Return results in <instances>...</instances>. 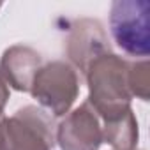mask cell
I'll return each mask as SVG.
<instances>
[{"instance_id": "cell-1", "label": "cell", "mask_w": 150, "mask_h": 150, "mask_svg": "<svg viewBox=\"0 0 150 150\" xmlns=\"http://www.w3.org/2000/svg\"><path fill=\"white\" fill-rule=\"evenodd\" d=\"M129 60L106 53L94 60L85 76L88 85V104L103 122L129 113L132 94L129 90Z\"/></svg>"}, {"instance_id": "cell-2", "label": "cell", "mask_w": 150, "mask_h": 150, "mask_svg": "<svg viewBox=\"0 0 150 150\" xmlns=\"http://www.w3.org/2000/svg\"><path fill=\"white\" fill-rule=\"evenodd\" d=\"M55 131L53 117L42 108H20L0 120V150H51Z\"/></svg>"}, {"instance_id": "cell-3", "label": "cell", "mask_w": 150, "mask_h": 150, "mask_svg": "<svg viewBox=\"0 0 150 150\" xmlns=\"http://www.w3.org/2000/svg\"><path fill=\"white\" fill-rule=\"evenodd\" d=\"M30 94L53 117H64L80 94L78 71L65 60L42 64L34 78Z\"/></svg>"}, {"instance_id": "cell-4", "label": "cell", "mask_w": 150, "mask_h": 150, "mask_svg": "<svg viewBox=\"0 0 150 150\" xmlns=\"http://www.w3.org/2000/svg\"><path fill=\"white\" fill-rule=\"evenodd\" d=\"M148 11L146 0H117L111 4L110 28L113 41L131 57L148 55Z\"/></svg>"}, {"instance_id": "cell-5", "label": "cell", "mask_w": 150, "mask_h": 150, "mask_svg": "<svg viewBox=\"0 0 150 150\" xmlns=\"http://www.w3.org/2000/svg\"><path fill=\"white\" fill-rule=\"evenodd\" d=\"M55 141L62 150H99L103 143L101 118L87 101L57 125Z\"/></svg>"}, {"instance_id": "cell-6", "label": "cell", "mask_w": 150, "mask_h": 150, "mask_svg": "<svg viewBox=\"0 0 150 150\" xmlns=\"http://www.w3.org/2000/svg\"><path fill=\"white\" fill-rule=\"evenodd\" d=\"M65 53L72 62V67L87 72L88 65L99 57L111 53L110 42L103 25L97 20H78L69 28L65 41Z\"/></svg>"}, {"instance_id": "cell-7", "label": "cell", "mask_w": 150, "mask_h": 150, "mask_svg": "<svg viewBox=\"0 0 150 150\" xmlns=\"http://www.w3.org/2000/svg\"><path fill=\"white\" fill-rule=\"evenodd\" d=\"M42 67V57L30 46L16 44L4 51L0 58V74L14 90L30 92L37 71Z\"/></svg>"}, {"instance_id": "cell-8", "label": "cell", "mask_w": 150, "mask_h": 150, "mask_svg": "<svg viewBox=\"0 0 150 150\" xmlns=\"http://www.w3.org/2000/svg\"><path fill=\"white\" fill-rule=\"evenodd\" d=\"M103 141L111 145L115 150H136L138 145V122L131 110L120 118L103 122Z\"/></svg>"}, {"instance_id": "cell-9", "label": "cell", "mask_w": 150, "mask_h": 150, "mask_svg": "<svg viewBox=\"0 0 150 150\" xmlns=\"http://www.w3.org/2000/svg\"><path fill=\"white\" fill-rule=\"evenodd\" d=\"M129 90L132 97L148 101L150 96V65L148 60H138L129 64Z\"/></svg>"}, {"instance_id": "cell-10", "label": "cell", "mask_w": 150, "mask_h": 150, "mask_svg": "<svg viewBox=\"0 0 150 150\" xmlns=\"http://www.w3.org/2000/svg\"><path fill=\"white\" fill-rule=\"evenodd\" d=\"M9 101V85L6 83V80L0 74V120L4 118V108Z\"/></svg>"}, {"instance_id": "cell-11", "label": "cell", "mask_w": 150, "mask_h": 150, "mask_svg": "<svg viewBox=\"0 0 150 150\" xmlns=\"http://www.w3.org/2000/svg\"><path fill=\"white\" fill-rule=\"evenodd\" d=\"M0 7H2V4H0Z\"/></svg>"}]
</instances>
